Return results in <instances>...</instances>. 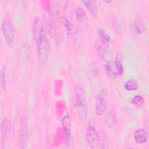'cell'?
<instances>
[{"mask_svg":"<svg viewBox=\"0 0 149 149\" xmlns=\"http://www.w3.org/2000/svg\"><path fill=\"white\" fill-rule=\"evenodd\" d=\"M19 54L22 61H26L29 59L30 55V49L29 46L27 43L24 42L22 44L19 48Z\"/></svg>","mask_w":149,"mask_h":149,"instance_id":"2e32d148","label":"cell"},{"mask_svg":"<svg viewBox=\"0 0 149 149\" xmlns=\"http://www.w3.org/2000/svg\"><path fill=\"white\" fill-rule=\"evenodd\" d=\"M98 36L99 37H100V39L105 41H107V42H108L110 41L111 40V37L109 36V35L105 31H104V30L102 29H99L98 30Z\"/></svg>","mask_w":149,"mask_h":149,"instance_id":"7402d4cb","label":"cell"},{"mask_svg":"<svg viewBox=\"0 0 149 149\" xmlns=\"http://www.w3.org/2000/svg\"><path fill=\"white\" fill-rule=\"evenodd\" d=\"M81 2L85 5L88 10L91 14L92 16L95 17L97 13V2L94 0H88V1H82Z\"/></svg>","mask_w":149,"mask_h":149,"instance_id":"9a60e30c","label":"cell"},{"mask_svg":"<svg viewBox=\"0 0 149 149\" xmlns=\"http://www.w3.org/2000/svg\"><path fill=\"white\" fill-rule=\"evenodd\" d=\"M74 16L77 23L84 30L88 27V20L85 12L80 8L74 9Z\"/></svg>","mask_w":149,"mask_h":149,"instance_id":"30bf717a","label":"cell"},{"mask_svg":"<svg viewBox=\"0 0 149 149\" xmlns=\"http://www.w3.org/2000/svg\"><path fill=\"white\" fill-rule=\"evenodd\" d=\"M97 137L98 132L91 125H88L86 130V140L90 148L95 147L97 143Z\"/></svg>","mask_w":149,"mask_h":149,"instance_id":"ba28073f","label":"cell"},{"mask_svg":"<svg viewBox=\"0 0 149 149\" xmlns=\"http://www.w3.org/2000/svg\"><path fill=\"white\" fill-rule=\"evenodd\" d=\"M99 143V144L101 145V148H106L108 145V139L107 137L103 132L98 133V137H97V143Z\"/></svg>","mask_w":149,"mask_h":149,"instance_id":"ffe728a7","label":"cell"},{"mask_svg":"<svg viewBox=\"0 0 149 149\" xmlns=\"http://www.w3.org/2000/svg\"><path fill=\"white\" fill-rule=\"evenodd\" d=\"M44 35V26L42 22L40 17H35L33 24V36L36 42Z\"/></svg>","mask_w":149,"mask_h":149,"instance_id":"9c48e42d","label":"cell"},{"mask_svg":"<svg viewBox=\"0 0 149 149\" xmlns=\"http://www.w3.org/2000/svg\"><path fill=\"white\" fill-rule=\"evenodd\" d=\"M2 32L4 40L8 45L13 44L15 39V30L12 22L8 18H5L2 23Z\"/></svg>","mask_w":149,"mask_h":149,"instance_id":"5b68a950","label":"cell"},{"mask_svg":"<svg viewBox=\"0 0 149 149\" xmlns=\"http://www.w3.org/2000/svg\"><path fill=\"white\" fill-rule=\"evenodd\" d=\"M0 78H1V86L2 89L5 88V68L2 66L1 69V73H0Z\"/></svg>","mask_w":149,"mask_h":149,"instance_id":"603a6c76","label":"cell"},{"mask_svg":"<svg viewBox=\"0 0 149 149\" xmlns=\"http://www.w3.org/2000/svg\"><path fill=\"white\" fill-rule=\"evenodd\" d=\"M10 120L7 118H4L1 123V133L2 136L6 135V134L8 133L10 129Z\"/></svg>","mask_w":149,"mask_h":149,"instance_id":"ac0fdd59","label":"cell"},{"mask_svg":"<svg viewBox=\"0 0 149 149\" xmlns=\"http://www.w3.org/2000/svg\"><path fill=\"white\" fill-rule=\"evenodd\" d=\"M124 87L127 91H134L139 88V84L136 80L134 79H129L125 83Z\"/></svg>","mask_w":149,"mask_h":149,"instance_id":"d6986e66","label":"cell"},{"mask_svg":"<svg viewBox=\"0 0 149 149\" xmlns=\"http://www.w3.org/2000/svg\"><path fill=\"white\" fill-rule=\"evenodd\" d=\"M148 138L147 132L144 129H137L134 133V139L136 142L139 144L145 143Z\"/></svg>","mask_w":149,"mask_h":149,"instance_id":"8fae6325","label":"cell"},{"mask_svg":"<svg viewBox=\"0 0 149 149\" xmlns=\"http://www.w3.org/2000/svg\"><path fill=\"white\" fill-rule=\"evenodd\" d=\"M74 106L78 116L84 120L87 116V105L84 91L83 87L76 84L74 88Z\"/></svg>","mask_w":149,"mask_h":149,"instance_id":"6da1fadb","label":"cell"},{"mask_svg":"<svg viewBox=\"0 0 149 149\" xmlns=\"http://www.w3.org/2000/svg\"><path fill=\"white\" fill-rule=\"evenodd\" d=\"M94 48L97 55L102 61L107 62L112 60V52L108 42L101 39L97 40L94 42Z\"/></svg>","mask_w":149,"mask_h":149,"instance_id":"7a4b0ae2","label":"cell"},{"mask_svg":"<svg viewBox=\"0 0 149 149\" xmlns=\"http://www.w3.org/2000/svg\"><path fill=\"white\" fill-rule=\"evenodd\" d=\"M37 52L39 61L41 63H45L49 54V44L45 35H44L37 42Z\"/></svg>","mask_w":149,"mask_h":149,"instance_id":"3957f363","label":"cell"},{"mask_svg":"<svg viewBox=\"0 0 149 149\" xmlns=\"http://www.w3.org/2000/svg\"><path fill=\"white\" fill-rule=\"evenodd\" d=\"M62 124L63 125V136L65 143L66 144L69 143V139L70 136V128H69V118L68 115L65 116L62 120Z\"/></svg>","mask_w":149,"mask_h":149,"instance_id":"4fadbf2b","label":"cell"},{"mask_svg":"<svg viewBox=\"0 0 149 149\" xmlns=\"http://www.w3.org/2000/svg\"><path fill=\"white\" fill-rule=\"evenodd\" d=\"M29 129L27 126V119L23 117L19 126V143L21 148H26L29 143Z\"/></svg>","mask_w":149,"mask_h":149,"instance_id":"52a82bcc","label":"cell"},{"mask_svg":"<svg viewBox=\"0 0 149 149\" xmlns=\"http://www.w3.org/2000/svg\"><path fill=\"white\" fill-rule=\"evenodd\" d=\"M129 28L132 33L137 34H141L144 30L143 24L138 20H132L130 21L129 23Z\"/></svg>","mask_w":149,"mask_h":149,"instance_id":"5bb4252c","label":"cell"},{"mask_svg":"<svg viewBox=\"0 0 149 149\" xmlns=\"http://www.w3.org/2000/svg\"><path fill=\"white\" fill-rule=\"evenodd\" d=\"M132 103L137 107H141L144 104V100L141 95H137L132 98Z\"/></svg>","mask_w":149,"mask_h":149,"instance_id":"44dd1931","label":"cell"},{"mask_svg":"<svg viewBox=\"0 0 149 149\" xmlns=\"http://www.w3.org/2000/svg\"><path fill=\"white\" fill-rule=\"evenodd\" d=\"M62 23L66 29V33L68 36H74L77 33L78 30L77 27L70 23L66 17H62Z\"/></svg>","mask_w":149,"mask_h":149,"instance_id":"7c38bea8","label":"cell"},{"mask_svg":"<svg viewBox=\"0 0 149 149\" xmlns=\"http://www.w3.org/2000/svg\"><path fill=\"white\" fill-rule=\"evenodd\" d=\"M104 121L108 126L112 127L115 123V115L114 112L111 109L105 115L104 117Z\"/></svg>","mask_w":149,"mask_h":149,"instance_id":"e0dca14e","label":"cell"},{"mask_svg":"<svg viewBox=\"0 0 149 149\" xmlns=\"http://www.w3.org/2000/svg\"><path fill=\"white\" fill-rule=\"evenodd\" d=\"M107 93L104 90H101L97 94L94 105V111L97 116H101L107 109L106 97Z\"/></svg>","mask_w":149,"mask_h":149,"instance_id":"8992f818","label":"cell"},{"mask_svg":"<svg viewBox=\"0 0 149 149\" xmlns=\"http://www.w3.org/2000/svg\"><path fill=\"white\" fill-rule=\"evenodd\" d=\"M104 71L106 75L110 79H113L118 74H121L123 72V68L121 62L118 59L115 61H109L104 65Z\"/></svg>","mask_w":149,"mask_h":149,"instance_id":"277c9868","label":"cell"}]
</instances>
